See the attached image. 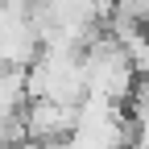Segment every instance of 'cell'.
Returning a JSON list of instances; mask_svg holds the SVG:
<instances>
[{"instance_id":"1","label":"cell","mask_w":149,"mask_h":149,"mask_svg":"<svg viewBox=\"0 0 149 149\" xmlns=\"http://www.w3.org/2000/svg\"><path fill=\"white\" fill-rule=\"evenodd\" d=\"M37 54H42V42H37V29L29 25V17L4 13V21H0V66L25 70L37 62Z\"/></svg>"},{"instance_id":"2","label":"cell","mask_w":149,"mask_h":149,"mask_svg":"<svg viewBox=\"0 0 149 149\" xmlns=\"http://www.w3.org/2000/svg\"><path fill=\"white\" fill-rule=\"evenodd\" d=\"M21 120H25V137L37 141V145L66 141L74 133V108H58L50 100H29L25 112H21Z\"/></svg>"},{"instance_id":"3","label":"cell","mask_w":149,"mask_h":149,"mask_svg":"<svg viewBox=\"0 0 149 149\" xmlns=\"http://www.w3.org/2000/svg\"><path fill=\"white\" fill-rule=\"evenodd\" d=\"M25 104H29V95H25V70H8V66H0V120L21 116Z\"/></svg>"},{"instance_id":"4","label":"cell","mask_w":149,"mask_h":149,"mask_svg":"<svg viewBox=\"0 0 149 149\" xmlns=\"http://www.w3.org/2000/svg\"><path fill=\"white\" fill-rule=\"evenodd\" d=\"M128 100H133V120L137 124H149V79H137Z\"/></svg>"}]
</instances>
